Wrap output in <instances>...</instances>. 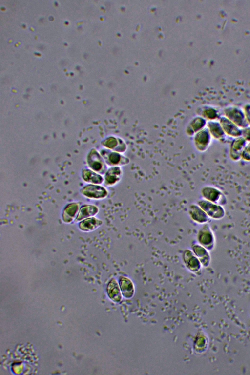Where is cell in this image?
<instances>
[{
	"mask_svg": "<svg viewBox=\"0 0 250 375\" xmlns=\"http://www.w3.org/2000/svg\"><path fill=\"white\" fill-rule=\"evenodd\" d=\"M196 241L211 251L215 248L216 238L214 233L209 224L202 225L197 230Z\"/></svg>",
	"mask_w": 250,
	"mask_h": 375,
	"instance_id": "obj_1",
	"label": "cell"
},
{
	"mask_svg": "<svg viewBox=\"0 0 250 375\" xmlns=\"http://www.w3.org/2000/svg\"><path fill=\"white\" fill-rule=\"evenodd\" d=\"M201 198L224 206L227 199L224 192L218 188L211 185L203 186L200 189Z\"/></svg>",
	"mask_w": 250,
	"mask_h": 375,
	"instance_id": "obj_2",
	"label": "cell"
},
{
	"mask_svg": "<svg viewBox=\"0 0 250 375\" xmlns=\"http://www.w3.org/2000/svg\"><path fill=\"white\" fill-rule=\"evenodd\" d=\"M222 115L242 129L248 125L242 106L236 105H227L223 108Z\"/></svg>",
	"mask_w": 250,
	"mask_h": 375,
	"instance_id": "obj_3",
	"label": "cell"
},
{
	"mask_svg": "<svg viewBox=\"0 0 250 375\" xmlns=\"http://www.w3.org/2000/svg\"><path fill=\"white\" fill-rule=\"evenodd\" d=\"M196 203L203 209L210 219L219 220L226 215L223 206L202 198L198 199Z\"/></svg>",
	"mask_w": 250,
	"mask_h": 375,
	"instance_id": "obj_4",
	"label": "cell"
},
{
	"mask_svg": "<svg viewBox=\"0 0 250 375\" xmlns=\"http://www.w3.org/2000/svg\"><path fill=\"white\" fill-rule=\"evenodd\" d=\"M106 165L110 167H123L128 165L130 162V159L118 152L103 148L100 151Z\"/></svg>",
	"mask_w": 250,
	"mask_h": 375,
	"instance_id": "obj_5",
	"label": "cell"
},
{
	"mask_svg": "<svg viewBox=\"0 0 250 375\" xmlns=\"http://www.w3.org/2000/svg\"><path fill=\"white\" fill-rule=\"evenodd\" d=\"M86 162L90 169L101 175H104L108 168L100 152L95 148L88 153Z\"/></svg>",
	"mask_w": 250,
	"mask_h": 375,
	"instance_id": "obj_6",
	"label": "cell"
},
{
	"mask_svg": "<svg viewBox=\"0 0 250 375\" xmlns=\"http://www.w3.org/2000/svg\"><path fill=\"white\" fill-rule=\"evenodd\" d=\"M80 192L85 198L91 200H103L109 194L105 187L99 184H88L81 189Z\"/></svg>",
	"mask_w": 250,
	"mask_h": 375,
	"instance_id": "obj_7",
	"label": "cell"
},
{
	"mask_svg": "<svg viewBox=\"0 0 250 375\" xmlns=\"http://www.w3.org/2000/svg\"><path fill=\"white\" fill-rule=\"evenodd\" d=\"M181 258L183 264L189 271L196 274L201 273L203 266L190 248H187L183 250Z\"/></svg>",
	"mask_w": 250,
	"mask_h": 375,
	"instance_id": "obj_8",
	"label": "cell"
},
{
	"mask_svg": "<svg viewBox=\"0 0 250 375\" xmlns=\"http://www.w3.org/2000/svg\"><path fill=\"white\" fill-rule=\"evenodd\" d=\"M212 138L207 128L196 133L192 137L193 146L199 152H206L210 146Z\"/></svg>",
	"mask_w": 250,
	"mask_h": 375,
	"instance_id": "obj_9",
	"label": "cell"
},
{
	"mask_svg": "<svg viewBox=\"0 0 250 375\" xmlns=\"http://www.w3.org/2000/svg\"><path fill=\"white\" fill-rule=\"evenodd\" d=\"M103 148L124 154L127 150L128 146L125 141L122 138L115 136H106L101 142Z\"/></svg>",
	"mask_w": 250,
	"mask_h": 375,
	"instance_id": "obj_10",
	"label": "cell"
},
{
	"mask_svg": "<svg viewBox=\"0 0 250 375\" xmlns=\"http://www.w3.org/2000/svg\"><path fill=\"white\" fill-rule=\"evenodd\" d=\"M123 176V170L121 167H108L104 175V184L106 187H114L118 184Z\"/></svg>",
	"mask_w": 250,
	"mask_h": 375,
	"instance_id": "obj_11",
	"label": "cell"
},
{
	"mask_svg": "<svg viewBox=\"0 0 250 375\" xmlns=\"http://www.w3.org/2000/svg\"><path fill=\"white\" fill-rule=\"evenodd\" d=\"M247 142L241 137L232 139L229 150V159L234 162L241 160V156Z\"/></svg>",
	"mask_w": 250,
	"mask_h": 375,
	"instance_id": "obj_12",
	"label": "cell"
},
{
	"mask_svg": "<svg viewBox=\"0 0 250 375\" xmlns=\"http://www.w3.org/2000/svg\"><path fill=\"white\" fill-rule=\"evenodd\" d=\"M197 115L207 122L219 120L222 116V109L215 105H205L198 109Z\"/></svg>",
	"mask_w": 250,
	"mask_h": 375,
	"instance_id": "obj_13",
	"label": "cell"
},
{
	"mask_svg": "<svg viewBox=\"0 0 250 375\" xmlns=\"http://www.w3.org/2000/svg\"><path fill=\"white\" fill-rule=\"evenodd\" d=\"M188 212L190 219L196 224L202 225L209 221V218L196 203L189 205Z\"/></svg>",
	"mask_w": 250,
	"mask_h": 375,
	"instance_id": "obj_14",
	"label": "cell"
},
{
	"mask_svg": "<svg viewBox=\"0 0 250 375\" xmlns=\"http://www.w3.org/2000/svg\"><path fill=\"white\" fill-rule=\"evenodd\" d=\"M190 249L199 259L203 267H207L209 265L211 258L209 250L196 241L191 243Z\"/></svg>",
	"mask_w": 250,
	"mask_h": 375,
	"instance_id": "obj_15",
	"label": "cell"
},
{
	"mask_svg": "<svg viewBox=\"0 0 250 375\" xmlns=\"http://www.w3.org/2000/svg\"><path fill=\"white\" fill-rule=\"evenodd\" d=\"M207 122L199 115L193 117L187 125L185 129L186 134L192 137L196 133L206 128Z\"/></svg>",
	"mask_w": 250,
	"mask_h": 375,
	"instance_id": "obj_16",
	"label": "cell"
},
{
	"mask_svg": "<svg viewBox=\"0 0 250 375\" xmlns=\"http://www.w3.org/2000/svg\"><path fill=\"white\" fill-rule=\"evenodd\" d=\"M219 121L227 137L233 139L241 136L242 128L226 117L222 115Z\"/></svg>",
	"mask_w": 250,
	"mask_h": 375,
	"instance_id": "obj_17",
	"label": "cell"
},
{
	"mask_svg": "<svg viewBox=\"0 0 250 375\" xmlns=\"http://www.w3.org/2000/svg\"><path fill=\"white\" fill-rule=\"evenodd\" d=\"M206 128L213 140L223 142L227 137L219 120L208 122Z\"/></svg>",
	"mask_w": 250,
	"mask_h": 375,
	"instance_id": "obj_18",
	"label": "cell"
},
{
	"mask_svg": "<svg viewBox=\"0 0 250 375\" xmlns=\"http://www.w3.org/2000/svg\"><path fill=\"white\" fill-rule=\"evenodd\" d=\"M118 282L123 296L127 299L132 298L135 292V286L132 280L126 276L121 275L119 278Z\"/></svg>",
	"mask_w": 250,
	"mask_h": 375,
	"instance_id": "obj_19",
	"label": "cell"
},
{
	"mask_svg": "<svg viewBox=\"0 0 250 375\" xmlns=\"http://www.w3.org/2000/svg\"><path fill=\"white\" fill-rule=\"evenodd\" d=\"M107 292L109 297L114 302L119 303L122 299L118 281L115 278H112L109 281L107 287Z\"/></svg>",
	"mask_w": 250,
	"mask_h": 375,
	"instance_id": "obj_20",
	"label": "cell"
},
{
	"mask_svg": "<svg viewBox=\"0 0 250 375\" xmlns=\"http://www.w3.org/2000/svg\"><path fill=\"white\" fill-rule=\"evenodd\" d=\"M103 224L102 220L92 217L84 219L80 221L79 224V229L83 232H90L95 230Z\"/></svg>",
	"mask_w": 250,
	"mask_h": 375,
	"instance_id": "obj_21",
	"label": "cell"
},
{
	"mask_svg": "<svg viewBox=\"0 0 250 375\" xmlns=\"http://www.w3.org/2000/svg\"><path fill=\"white\" fill-rule=\"evenodd\" d=\"M82 178L88 184L102 185L104 182V176L89 168L82 170Z\"/></svg>",
	"mask_w": 250,
	"mask_h": 375,
	"instance_id": "obj_22",
	"label": "cell"
},
{
	"mask_svg": "<svg viewBox=\"0 0 250 375\" xmlns=\"http://www.w3.org/2000/svg\"><path fill=\"white\" fill-rule=\"evenodd\" d=\"M99 211L98 207L94 205H85L79 209L75 221L80 222L84 219L94 217Z\"/></svg>",
	"mask_w": 250,
	"mask_h": 375,
	"instance_id": "obj_23",
	"label": "cell"
},
{
	"mask_svg": "<svg viewBox=\"0 0 250 375\" xmlns=\"http://www.w3.org/2000/svg\"><path fill=\"white\" fill-rule=\"evenodd\" d=\"M79 211V204L71 203L67 205L63 210L62 218L65 223H70L76 219Z\"/></svg>",
	"mask_w": 250,
	"mask_h": 375,
	"instance_id": "obj_24",
	"label": "cell"
},
{
	"mask_svg": "<svg viewBox=\"0 0 250 375\" xmlns=\"http://www.w3.org/2000/svg\"><path fill=\"white\" fill-rule=\"evenodd\" d=\"M241 160L245 162L250 163V142H247L243 149Z\"/></svg>",
	"mask_w": 250,
	"mask_h": 375,
	"instance_id": "obj_25",
	"label": "cell"
},
{
	"mask_svg": "<svg viewBox=\"0 0 250 375\" xmlns=\"http://www.w3.org/2000/svg\"><path fill=\"white\" fill-rule=\"evenodd\" d=\"M244 111L247 123L250 125V103H245L242 106Z\"/></svg>",
	"mask_w": 250,
	"mask_h": 375,
	"instance_id": "obj_26",
	"label": "cell"
},
{
	"mask_svg": "<svg viewBox=\"0 0 250 375\" xmlns=\"http://www.w3.org/2000/svg\"><path fill=\"white\" fill-rule=\"evenodd\" d=\"M247 142H250V125L242 129L241 136Z\"/></svg>",
	"mask_w": 250,
	"mask_h": 375,
	"instance_id": "obj_27",
	"label": "cell"
},
{
	"mask_svg": "<svg viewBox=\"0 0 250 375\" xmlns=\"http://www.w3.org/2000/svg\"><path fill=\"white\" fill-rule=\"evenodd\" d=\"M65 24H68V21H65Z\"/></svg>",
	"mask_w": 250,
	"mask_h": 375,
	"instance_id": "obj_28",
	"label": "cell"
},
{
	"mask_svg": "<svg viewBox=\"0 0 250 375\" xmlns=\"http://www.w3.org/2000/svg\"><path fill=\"white\" fill-rule=\"evenodd\" d=\"M70 74H71V75H73V73L72 72H71Z\"/></svg>",
	"mask_w": 250,
	"mask_h": 375,
	"instance_id": "obj_29",
	"label": "cell"
}]
</instances>
